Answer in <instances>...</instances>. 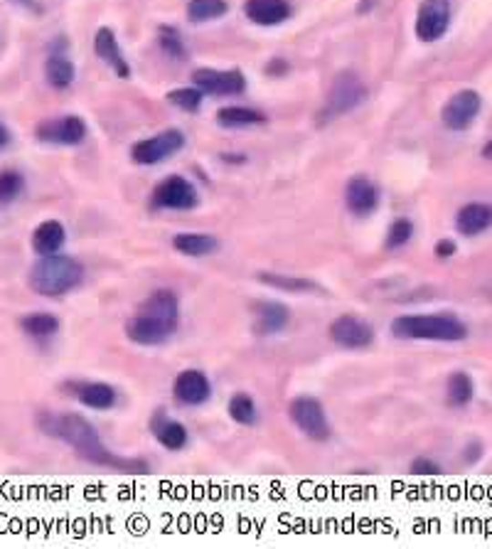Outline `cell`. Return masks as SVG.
Listing matches in <instances>:
<instances>
[{"label":"cell","mask_w":492,"mask_h":549,"mask_svg":"<svg viewBox=\"0 0 492 549\" xmlns=\"http://www.w3.org/2000/svg\"><path fill=\"white\" fill-rule=\"evenodd\" d=\"M230 10L227 0H190L188 3V17L192 23H207L214 17H221Z\"/></svg>","instance_id":"f1b7e54d"},{"label":"cell","mask_w":492,"mask_h":549,"mask_svg":"<svg viewBox=\"0 0 492 549\" xmlns=\"http://www.w3.org/2000/svg\"><path fill=\"white\" fill-rule=\"evenodd\" d=\"M37 427L52 439L65 441L69 449L79 459L89 461L98 468H108V471H118V473H148L150 466L140 459H123L118 453L104 446L101 436H98L97 427L91 424L89 419H84L82 414H49V411H40L37 414Z\"/></svg>","instance_id":"6da1fadb"},{"label":"cell","mask_w":492,"mask_h":549,"mask_svg":"<svg viewBox=\"0 0 492 549\" xmlns=\"http://www.w3.org/2000/svg\"><path fill=\"white\" fill-rule=\"evenodd\" d=\"M0 143H5V131H3V126H0Z\"/></svg>","instance_id":"74e56055"},{"label":"cell","mask_w":492,"mask_h":549,"mask_svg":"<svg viewBox=\"0 0 492 549\" xmlns=\"http://www.w3.org/2000/svg\"><path fill=\"white\" fill-rule=\"evenodd\" d=\"M158 42H160V47H163V52L168 55V57L172 59H185L188 57V49H185V45H182V37L178 35V30L175 27H160V33H158Z\"/></svg>","instance_id":"1f68e13d"},{"label":"cell","mask_w":492,"mask_h":549,"mask_svg":"<svg viewBox=\"0 0 492 549\" xmlns=\"http://www.w3.org/2000/svg\"><path fill=\"white\" fill-rule=\"evenodd\" d=\"M483 158H487V161H492V139L487 140V143H485V148H483Z\"/></svg>","instance_id":"8d00e7d4"},{"label":"cell","mask_w":492,"mask_h":549,"mask_svg":"<svg viewBox=\"0 0 492 549\" xmlns=\"http://www.w3.org/2000/svg\"><path fill=\"white\" fill-rule=\"evenodd\" d=\"M367 98V87L362 84V79L354 72L337 74L335 82L330 87L325 107L320 109L318 121H333L337 116L347 114L357 109Z\"/></svg>","instance_id":"5b68a950"},{"label":"cell","mask_w":492,"mask_h":549,"mask_svg":"<svg viewBox=\"0 0 492 549\" xmlns=\"http://www.w3.org/2000/svg\"><path fill=\"white\" fill-rule=\"evenodd\" d=\"M182 146H185V133L178 131V129H168V131L156 133L150 139L138 140L131 148V158L136 165H158L175 156L178 150H182Z\"/></svg>","instance_id":"52a82bcc"},{"label":"cell","mask_w":492,"mask_h":549,"mask_svg":"<svg viewBox=\"0 0 492 549\" xmlns=\"http://www.w3.org/2000/svg\"><path fill=\"white\" fill-rule=\"evenodd\" d=\"M411 237H414V222L406 220V217H399V220L392 222V227L386 232L384 246L386 249H399V246L406 244Z\"/></svg>","instance_id":"d6a6232c"},{"label":"cell","mask_w":492,"mask_h":549,"mask_svg":"<svg viewBox=\"0 0 492 549\" xmlns=\"http://www.w3.org/2000/svg\"><path fill=\"white\" fill-rule=\"evenodd\" d=\"M67 389L89 409L107 411L116 404V389L107 382H67Z\"/></svg>","instance_id":"e0dca14e"},{"label":"cell","mask_w":492,"mask_h":549,"mask_svg":"<svg viewBox=\"0 0 492 549\" xmlns=\"http://www.w3.org/2000/svg\"><path fill=\"white\" fill-rule=\"evenodd\" d=\"M411 473H414V476H438V473H441V466L434 463L431 459H426V456H421V459L411 461Z\"/></svg>","instance_id":"e575fe53"},{"label":"cell","mask_w":492,"mask_h":549,"mask_svg":"<svg viewBox=\"0 0 492 549\" xmlns=\"http://www.w3.org/2000/svg\"><path fill=\"white\" fill-rule=\"evenodd\" d=\"M150 431L156 434V441L168 451H182L188 446V429L160 409L150 419Z\"/></svg>","instance_id":"ac0fdd59"},{"label":"cell","mask_w":492,"mask_h":549,"mask_svg":"<svg viewBox=\"0 0 492 549\" xmlns=\"http://www.w3.org/2000/svg\"><path fill=\"white\" fill-rule=\"evenodd\" d=\"M172 246L175 252H180L185 256H210L220 249V242L212 234H205V232H182V234H175L172 237Z\"/></svg>","instance_id":"603a6c76"},{"label":"cell","mask_w":492,"mask_h":549,"mask_svg":"<svg viewBox=\"0 0 492 549\" xmlns=\"http://www.w3.org/2000/svg\"><path fill=\"white\" fill-rule=\"evenodd\" d=\"M227 411H230V417L234 419L237 424H241V427H254L256 419H259V411H256L254 399H251V397L244 392H239L231 397Z\"/></svg>","instance_id":"f546056e"},{"label":"cell","mask_w":492,"mask_h":549,"mask_svg":"<svg viewBox=\"0 0 492 549\" xmlns=\"http://www.w3.org/2000/svg\"><path fill=\"white\" fill-rule=\"evenodd\" d=\"M328 336L343 350H364V347L374 343V328L369 326L367 320L360 318V316H353V313H344V316L333 320Z\"/></svg>","instance_id":"ba28073f"},{"label":"cell","mask_w":492,"mask_h":549,"mask_svg":"<svg viewBox=\"0 0 492 549\" xmlns=\"http://www.w3.org/2000/svg\"><path fill=\"white\" fill-rule=\"evenodd\" d=\"M492 227V207L485 202H467L456 214V230L463 237H477Z\"/></svg>","instance_id":"ffe728a7"},{"label":"cell","mask_w":492,"mask_h":549,"mask_svg":"<svg viewBox=\"0 0 492 549\" xmlns=\"http://www.w3.org/2000/svg\"><path fill=\"white\" fill-rule=\"evenodd\" d=\"M451 25V3L448 0H424L416 13V37L421 42L441 40Z\"/></svg>","instance_id":"7c38bea8"},{"label":"cell","mask_w":492,"mask_h":549,"mask_svg":"<svg viewBox=\"0 0 492 549\" xmlns=\"http://www.w3.org/2000/svg\"><path fill=\"white\" fill-rule=\"evenodd\" d=\"M392 336L402 340L460 343L467 337V326L453 313H424V316L414 313L392 320Z\"/></svg>","instance_id":"277c9868"},{"label":"cell","mask_w":492,"mask_h":549,"mask_svg":"<svg viewBox=\"0 0 492 549\" xmlns=\"http://www.w3.org/2000/svg\"><path fill=\"white\" fill-rule=\"evenodd\" d=\"M84 281V266L74 256L45 254L27 271V286L45 298H62Z\"/></svg>","instance_id":"3957f363"},{"label":"cell","mask_w":492,"mask_h":549,"mask_svg":"<svg viewBox=\"0 0 492 549\" xmlns=\"http://www.w3.org/2000/svg\"><path fill=\"white\" fill-rule=\"evenodd\" d=\"M244 13L251 23L271 27V25L286 23L293 8L288 0H246Z\"/></svg>","instance_id":"44dd1931"},{"label":"cell","mask_w":492,"mask_h":549,"mask_svg":"<svg viewBox=\"0 0 492 549\" xmlns=\"http://www.w3.org/2000/svg\"><path fill=\"white\" fill-rule=\"evenodd\" d=\"M25 188V178L17 171H0V205H10L20 197Z\"/></svg>","instance_id":"4dcf8cb0"},{"label":"cell","mask_w":492,"mask_h":549,"mask_svg":"<svg viewBox=\"0 0 492 549\" xmlns=\"http://www.w3.org/2000/svg\"><path fill=\"white\" fill-rule=\"evenodd\" d=\"M456 249H458V246H456V242H453V239H441V242H438V244H436V256H438V259H451L453 254H456Z\"/></svg>","instance_id":"d590c367"},{"label":"cell","mask_w":492,"mask_h":549,"mask_svg":"<svg viewBox=\"0 0 492 549\" xmlns=\"http://www.w3.org/2000/svg\"><path fill=\"white\" fill-rule=\"evenodd\" d=\"M178 326H180L178 295L170 288H158L148 295L138 311L126 320V337L136 345L153 347L175 336Z\"/></svg>","instance_id":"7a4b0ae2"},{"label":"cell","mask_w":492,"mask_h":549,"mask_svg":"<svg viewBox=\"0 0 492 549\" xmlns=\"http://www.w3.org/2000/svg\"><path fill=\"white\" fill-rule=\"evenodd\" d=\"M172 394L175 399L185 407H200L212 397V382L202 369H182L180 375L172 382Z\"/></svg>","instance_id":"5bb4252c"},{"label":"cell","mask_w":492,"mask_h":549,"mask_svg":"<svg viewBox=\"0 0 492 549\" xmlns=\"http://www.w3.org/2000/svg\"><path fill=\"white\" fill-rule=\"evenodd\" d=\"M23 3H27V0H23Z\"/></svg>","instance_id":"f35d334b"},{"label":"cell","mask_w":492,"mask_h":549,"mask_svg":"<svg viewBox=\"0 0 492 549\" xmlns=\"http://www.w3.org/2000/svg\"><path fill=\"white\" fill-rule=\"evenodd\" d=\"M259 281L271 288L288 291V294H313V291H320L318 284L308 279V276H288V274H271V271H261V274H259Z\"/></svg>","instance_id":"cb8c5ba5"},{"label":"cell","mask_w":492,"mask_h":549,"mask_svg":"<svg viewBox=\"0 0 492 549\" xmlns=\"http://www.w3.org/2000/svg\"><path fill=\"white\" fill-rule=\"evenodd\" d=\"M74 65L72 59L65 57V55H49L47 62H45V77L47 82L55 87V89H67L72 87L74 82Z\"/></svg>","instance_id":"4316f807"},{"label":"cell","mask_w":492,"mask_h":549,"mask_svg":"<svg viewBox=\"0 0 492 549\" xmlns=\"http://www.w3.org/2000/svg\"><path fill=\"white\" fill-rule=\"evenodd\" d=\"M473 394H476V385L467 372H453L446 382V399L451 407H466L473 402Z\"/></svg>","instance_id":"83f0119b"},{"label":"cell","mask_w":492,"mask_h":549,"mask_svg":"<svg viewBox=\"0 0 492 549\" xmlns=\"http://www.w3.org/2000/svg\"><path fill=\"white\" fill-rule=\"evenodd\" d=\"M217 121L224 129H246V126H259L266 121V116L261 111L246 107H224L217 111Z\"/></svg>","instance_id":"484cf974"},{"label":"cell","mask_w":492,"mask_h":549,"mask_svg":"<svg viewBox=\"0 0 492 549\" xmlns=\"http://www.w3.org/2000/svg\"><path fill=\"white\" fill-rule=\"evenodd\" d=\"M344 205L354 217H369L377 212L379 190L374 182L364 175H354L344 185Z\"/></svg>","instance_id":"9a60e30c"},{"label":"cell","mask_w":492,"mask_h":549,"mask_svg":"<svg viewBox=\"0 0 492 549\" xmlns=\"http://www.w3.org/2000/svg\"><path fill=\"white\" fill-rule=\"evenodd\" d=\"M168 101H170L172 107L195 114L197 109H200V104H202V91L197 89V87H190V89H172L170 94H168Z\"/></svg>","instance_id":"836d02e7"},{"label":"cell","mask_w":492,"mask_h":549,"mask_svg":"<svg viewBox=\"0 0 492 549\" xmlns=\"http://www.w3.org/2000/svg\"><path fill=\"white\" fill-rule=\"evenodd\" d=\"M197 202H200V192L182 175H170L168 181L160 182L150 200V205L156 210H192Z\"/></svg>","instance_id":"9c48e42d"},{"label":"cell","mask_w":492,"mask_h":549,"mask_svg":"<svg viewBox=\"0 0 492 549\" xmlns=\"http://www.w3.org/2000/svg\"><path fill=\"white\" fill-rule=\"evenodd\" d=\"M288 417L295 424V429L308 436V439H313V441H328L333 436V427H330L325 407L315 397H308V394L295 397L293 402L288 404Z\"/></svg>","instance_id":"8992f818"},{"label":"cell","mask_w":492,"mask_h":549,"mask_svg":"<svg viewBox=\"0 0 492 549\" xmlns=\"http://www.w3.org/2000/svg\"><path fill=\"white\" fill-rule=\"evenodd\" d=\"M291 323V308L281 301H259L254 304V333L259 337H271L286 330Z\"/></svg>","instance_id":"2e32d148"},{"label":"cell","mask_w":492,"mask_h":549,"mask_svg":"<svg viewBox=\"0 0 492 549\" xmlns=\"http://www.w3.org/2000/svg\"><path fill=\"white\" fill-rule=\"evenodd\" d=\"M192 84L202 94H214V97H237L246 89L244 74L239 69H195L192 72Z\"/></svg>","instance_id":"30bf717a"},{"label":"cell","mask_w":492,"mask_h":549,"mask_svg":"<svg viewBox=\"0 0 492 549\" xmlns=\"http://www.w3.org/2000/svg\"><path fill=\"white\" fill-rule=\"evenodd\" d=\"M94 52L98 55V59H104L111 69H114L121 79H128L131 77V67L123 57L121 47H118V40L111 27H101L97 30V37H94Z\"/></svg>","instance_id":"d6986e66"},{"label":"cell","mask_w":492,"mask_h":549,"mask_svg":"<svg viewBox=\"0 0 492 549\" xmlns=\"http://www.w3.org/2000/svg\"><path fill=\"white\" fill-rule=\"evenodd\" d=\"M67 230L65 224L57 220H47L37 224L33 232V252L37 256L57 254L59 249L65 246Z\"/></svg>","instance_id":"7402d4cb"},{"label":"cell","mask_w":492,"mask_h":549,"mask_svg":"<svg viewBox=\"0 0 492 549\" xmlns=\"http://www.w3.org/2000/svg\"><path fill=\"white\" fill-rule=\"evenodd\" d=\"M20 328L33 340H49L59 333V318L52 313H30L20 320Z\"/></svg>","instance_id":"d4e9b609"},{"label":"cell","mask_w":492,"mask_h":549,"mask_svg":"<svg viewBox=\"0 0 492 549\" xmlns=\"http://www.w3.org/2000/svg\"><path fill=\"white\" fill-rule=\"evenodd\" d=\"M480 107H483V98H480L477 91L463 89L458 94H453L441 111L443 126L451 129V131H466L480 114Z\"/></svg>","instance_id":"8fae6325"},{"label":"cell","mask_w":492,"mask_h":549,"mask_svg":"<svg viewBox=\"0 0 492 549\" xmlns=\"http://www.w3.org/2000/svg\"><path fill=\"white\" fill-rule=\"evenodd\" d=\"M35 136L42 143H55V146H79L87 136V126L79 116H62V119H49L42 121L35 129Z\"/></svg>","instance_id":"4fadbf2b"}]
</instances>
